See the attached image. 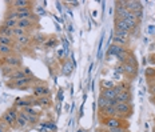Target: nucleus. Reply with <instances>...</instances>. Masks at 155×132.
<instances>
[{"label": "nucleus", "mask_w": 155, "mask_h": 132, "mask_svg": "<svg viewBox=\"0 0 155 132\" xmlns=\"http://www.w3.org/2000/svg\"><path fill=\"white\" fill-rule=\"evenodd\" d=\"M0 44H5V46H15V39L14 37H8V36H2L0 35Z\"/></svg>", "instance_id": "obj_23"}, {"label": "nucleus", "mask_w": 155, "mask_h": 132, "mask_svg": "<svg viewBox=\"0 0 155 132\" xmlns=\"http://www.w3.org/2000/svg\"><path fill=\"white\" fill-rule=\"evenodd\" d=\"M122 66H123V75H126L127 78H134L137 75V69H138L137 66H132V64L127 62L123 63Z\"/></svg>", "instance_id": "obj_9"}, {"label": "nucleus", "mask_w": 155, "mask_h": 132, "mask_svg": "<svg viewBox=\"0 0 155 132\" xmlns=\"http://www.w3.org/2000/svg\"><path fill=\"white\" fill-rule=\"evenodd\" d=\"M154 101H155V96H154Z\"/></svg>", "instance_id": "obj_40"}, {"label": "nucleus", "mask_w": 155, "mask_h": 132, "mask_svg": "<svg viewBox=\"0 0 155 132\" xmlns=\"http://www.w3.org/2000/svg\"><path fill=\"white\" fill-rule=\"evenodd\" d=\"M111 101L112 100H108V99L103 98V96H99L98 99V105H99V109H104L106 107H111Z\"/></svg>", "instance_id": "obj_21"}, {"label": "nucleus", "mask_w": 155, "mask_h": 132, "mask_svg": "<svg viewBox=\"0 0 155 132\" xmlns=\"http://www.w3.org/2000/svg\"><path fill=\"white\" fill-rule=\"evenodd\" d=\"M35 23L30 19H20V20H18V28H21V30H25V31H32V28H34Z\"/></svg>", "instance_id": "obj_11"}, {"label": "nucleus", "mask_w": 155, "mask_h": 132, "mask_svg": "<svg viewBox=\"0 0 155 132\" xmlns=\"http://www.w3.org/2000/svg\"><path fill=\"white\" fill-rule=\"evenodd\" d=\"M55 43H56V40H55V39H50V40H46V43H44V46H46L47 48H51V47H52Z\"/></svg>", "instance_id": "obj_33"}, {"label": "nucleus", "mask_w": 155, "mask_h": 132, "mask_svg": "<svg viewBox=\"0 0 155 132\" xmlns=\"http://www.w3.org/2000/svg\"><path fill=\"white\" fill-rule=\"evenodd\" d=\"M115 109H116V116L120 115V116H126L127 118L128 115L132 114V108L130 104H126V103H118L115 105Z\"/></svg>", "instance_id": "obj_6"}, {"label": "nucleus", "mask_w": 155, "mask_h": 132, "mask_svg": "<svg viewBox=\"0 0 155 132\" xmlns=\"http://www.w3.org/2000/svg\"><path fill=\"white\" fill-rule=\"evenodd\" d=\"M114 35L124 37V39H130V32H126V31H114Z\"/></svg>", "instance_id": "obj_30"}, {"label": "nucleus", "mask_w": 155, "mask_h": 132, "mask_svg": "<svg viewBox=\"0 0 155 132\" xmlns=\"http://www.w3.org/2000/svg\"><path fill=\"white\" fill-rule=\"evenodd\" d=\"M32 93H34V96L36 99L39 98H46V96L50 95V89H48V87L47 85H44V84H36V85H34L32 87Z\"/></svg>", "instance_id": "obj_5"}, {"label": "nucleus", "mask_w": 155, "mask_h": 132, "mask_svg": "<svg viewBox=\"0 0 155 132\" xmlns=\"http://www.w3.org/2000/svg\"><path fill=\"white\" fill-rule=\"evenodd\" d=\"M115 31H126V32H131L132 28L126 23L124 20H115Z\"/></svg>", "instance_id": "obj_14"}, {"label": "nucleus", "mask_w": 155, "mask_h": 132, "mask_svg": "<svg viewBox=\"0 0 155 132\" xmlns=\"http://www.w3.org/2000/svg\"><path fill=\"white\" fill-rule=\"evenodd\" d=\"M72 72V66L68 63V62H64L63 67H62V73L63 75H70Z\"/></svg>", "instance_id": "obj_27"}, {"label": "nucleus", "mask_w": 155, "mask_h": 132, "mask_svg": "<svg viewBox=\"0 0 155 132\" xmlns=\"http://www.w3.org/2000/svg\"><path fill=\"white\" fill-rule=\"evenodd\" d=\"M103 124L107 130H111V128H118V127H122V120L119 119L118 116H114V118H106L103 120Z\"/></svg>", "instance_id": "obj_8"}, {"label": "nucleus", "mask_w": 155, "mask_h": 132, "mask_svg": "<svg viewBox=\"0 0 155 132\" xmlns=\"http://www.w3.org/2000/svg\"><path fill=\"white\" fill-rule=\"evenodd\" d=\"M35 80L31 76V78H28V76H25L23 79H19V80H12L11 83H8V87H11V88H18V89H25L30 87V84L32 83H35Z\"/></svg>", "instance_id": "obj_2"}, {"label": "nucleus", "mask_w": 155, "mask_h": 132, "mask_svg": "<svg viewBox=\"0 0 155 132\" xmlns=\"http://www.w3.org/2000/svg\"><path fill=\"white\" fill-rule=\"evenodd\" d=\"M12 4H14V9H18V8L31 7L32 3L28 2V0H15V2H12Z\"/></svg>", "instance_id": "obj_20"}, {"label": "nucleus", "mask_w": 155, "mask_h": 132, "mask_svg": "<svg viewBox=\"0 0 155 132\" xmlns=\"http://www.w3.org/2000/svg\"><path fill=\"white\" fill-rule=\"evenodd\" d=\"M24 35H30V32L25 31V30H21V28H14V37H20V36H24Z\"/></svg>", "instance_id": "obj_26"}, {"label": "nucleus", "mask_w": 155, "mask_h": 132, "mask_svg": "<svg viewBox=\"0 0 155 132\" xmlns=\"http://www.w3.org/2000/svg\"><path fill=\"white\" fill-rule=\"evenodd\" d=\"M4 25L9 30H14V28L18 27V19H5Z\"/></svg>", "instance_id": "obj_24"}, {"label": "nucleus", "mask_w": 155, "mask_h": 132, "mask_svg": "<svg viewBox=\"0 0 155 132\" xmlns=\"http://www.w3.org/2000/svg\"><path fill=\"white\" fill-rule=\"evenodd\" d=\"M35 104L44 107V105H48V104H50V99H48V96H46V98H39V99H36V100H35Z\"/></svg>", "instance_id": "obj_28"}, {"label": "nucleus", "mask_w": 155, "mask_h": 132, "mask_svg": "<svg viewBox=\"0 0 155 132\" xmlns=\"http://www.w3.org/2000/svg\"><path fill=\"white\" fill-rule=\"evenodd\" d=\"M0 63L8 64V66L14 67L15 69H20V67H21V59H20V56L16 53H11V55H8V56H4Z\"/></svg>", "instance_id": "obj_3"}, {"label": "nucleus", "mask_w": 155, "mask_h": 132, "mask_svg": "<svg viewBox=\"0 0 155 132\" xmlns=\"http://www.w3.org/2000/svg\"><path fill=\"white\" fill-rule=\"evenodd\" d=\"M101 85H102V89H110V88H114V87L116 85L112 80H102V83H101Z\"/></svg>", "instance_id": "obj_25"}, {"label": "nucleus", "mask_w": 155, "mask_h": 132, "mask_svg": "<svg viewBox=\"0 0 155 132\" xmlns=\"http://www.w3.org/2000/svg\"><path fill=\"white\" fill-rule=\"evenodd\" d=\"M101 96H103V98H106V99H108V100H115V99H116V93L114 91V88L102 89Z\"/></svg>", "instance_id": "obj_18"}, {"label": "nucleus", "mask_w": 155, "mask_h": 132, "mask_svg": "<svg viewBox=\"0 0 155 132\" xmlns=\"http://www.w3.org/2000/svg\"><path fill=\"white\" fill-rule=\"evenodd\" d=\"M115 69H116V73H123V66H122V64L119 67H116Z\"/></svg>", "instance_id": "obj_37"}, {"label": "nucleus", "mask_w": 155, "mask_h": 132, "mask_svg": "<svg viewBox=\"0 0 155 132\" xmlns=\"http://www.w3.org/2000/svg\"><path fill=\"white\" fill-rule=\"evenodd\" d=\"M14 53V47L5 46V44H0V56H8V55Z\"/></svg>", "instance_id": "obj_19"}, {"label": "nucleus", "mask_w": 155, "mask_h": 132, "mask_svg": "<svg viewBox=\"0 0 155 132\" xmlns=\"http://www.w3.org/2000/svg\"><path fill=\"white\" fill-rule=\"evenodd\" d=\"M0 35L2 36H8V37H14V30H9L4 24L0 25Z\"/></svg>", "instance_id": "obj_22"}, {"label": "nucleus", "mask_w": 155, "mask_h": 132, "mask_svg": "<svg viewBox=\"0 0 155 132\" xmlns=\"http://www.w3.org/2000/svg\"><path fill=\"white\" fill-rule=\"evenodd\" d=\"M126 8L128 9V12H137V11H142L143 9V5H142L140 2H135V0H131V2H124Z\"/></svg>", "instance_id": "obj_10"}, {"label": "nucleus", "mask_w": 155, "mask_h": 132, "mask_svg": "<svg viewBox=\"0 0 155 132\" xmlns=\"http://www.w3.org/2000/svg\"><path fill=\"white\" fill-rule=\"evenodd\" d=\"M128 9L126 8L124 2H116L115 3V20H123L127 16Z\"/></svg>", "instance_id": "obj_4"}, {"label": "nucleus", "mask_w": 155, "mask_h": 132, "mask_svg": "<svg viewBox=\"0 0 155 132\" xmlns=\"http://www.w3.org/2000/svg\"><path fill=\"white\" fill-rule=\"evenodd\" d=\"M16 125H18V128H20V130H24V128H27L30 123H28V114L25 111H19V115H18V120H16Z\"/></svg>", "instance_id": "obj_7"}, {"label": "nucleus", "mask_w": 155, "mask_h": 132, "mask_svg": "<svg viewBox=\"0 0 155 132\" xmlns=\"http://www.w3.org/2000/svg\"><path fill=\"white\" fill-rule=\"evenodd\" d=\"M112 44L119 46V47H127L128 46V39H124V37H120V36L114 35V37H112Z\"/></svg>", "instance_id": "obj_16"}, {"label": "nucleus", "mask_w": 155, "mask_h": 132, "mask_svg": "<svg viewBox=\"0 0 155 132\" xmlns=\"http://www.w3.org/2000/svg\"><path fill=\"white\" fill-rule=\"evenodd\" d=\"M15 43L16 44H20V46H23V47H27V46H30V43H31V36H30V35H24V36L16 37Z\"/></svg>", "instance_id": "obj_17"}, {"label": "nucleus", "mask_w": 155, "mask_h": 132, "mask_svg": "<svg viewBox=\"0 0 155 132\" xmlns=\"http://www.w3.org/2000/svg\"><path fill=\"white\" fill-rule=\"evenodd\" d=\"M7 125H5L4 123H0V132H7Z\"/></svg>", "instance_id": "obj_36"}, {"label": "nucleus", "mask_w": 155, "mask_h": 132, "mask_svg": "<svg viewBox=\"0 0 155 132\" xmlns=\"http://www.w3.org/2000/svg\"><path fill=\"white\" fill-rule=\"evenodd\" d=\"M154 132H155V130H154Z\"/></svg>", "instance_id": "obj_41"}, {"label": "nucleus", "mask_w": 155, "mask_h": 132, "mask_svg": "<svg viewBox=\"0 0 155 132\" xmlns=\"http://www.w3.org/2000/svg\"><path fill=\"white\" fill-rule=\"evenodd\" d=\"M148 31H150V32H154V31H155L154 25H150V28H148Z\"/></svg>", "instance_id": "obj_39"}, {"label": "nucleus", "mask_w": 155, "mask_h": 132, "mask_svg": "<svg viewBox=\"0 0 155 132\" xmlns=\"http://www.w3.org/2000/svg\"><path fill=\"white\" fill-rule=\"evenodd\" d=\"M107 132H127V130L123 127H118V128H111V130H107Z\"/></svg>", "instance_id": "obj_31"}, {"label": "nucleus", "mask_w": 155, "mask_h": 132, "mask_svg": "<svg viewBox=\"0 0 155 132\" xmlns=\"http://www.w3.org/2000/svg\"><path fill=\"white\" fill-rule=\"evenodd\" d=\"M18 115H19V111L16 108H9L8 111L4 112L3 115L2 120L7 127H14L16 124V120H18Z\"/></svg>", "instance_id": "obj_1"}, {"label": "nucleus", "mask_w": 155, "mask_h": 132, "mask_svg": "<svg viewBox=\"0 0 155 132\" xmlns=\"http://www.w3.org/2000/svg\"><path fill=\"white\" fill-rule=\"evenodd\" d=\"M134 15H135V18H137L138 20H140L142 16H143V9H142V11H137V12H134Z\"/></svg>", "instance_id": "obj_34"}, {"label": "nucleus", "mask_w": 155, "mask_h": 132, "mask_svg": "<svg viewBox=\"0 0 155 132\" xmlns=\"http://www.w3.org/2000/svg\"><path fill=\"white\" fill-rule=\"evenodd\" d=\"M101 114L104 119L106 118H114V116H116V109H115V107H106L104 109L101 111Z\"/></svg>", "instance_id": "obj_15"}, {"label": "nucleus", "mask_w": 155, "mask_h": 132, "mask_svg": "<svg viewBox=\"0 0 155 132\" xmlns=\"http://www.w3.org/2000/svg\"><path fill=\"white\" fill-rule=\"evenodd\" d=\"M150 93L153 96H155V84H151L150 85Z\"/></svg>", "instance_id": "obj_38"}, {"label": "nucleus", "mask_w": 155, "mask_h": 132, "mask_svg": "<svg viewBox=\"0 0 155 132\" xmlns=\"http://www.w3.org/2000/svg\"><path fill=\"white\" fill-rule=\"evenodd\" d=\"M123 20H124L128 25H130L132 30H134V28H137V27H138V24H139V20H138V19L135 18V15L132 14V12H128L127 16H126Z\"/></svg>", "instance_id": "obj_13"}, {"label": "nucleus", "mask_w": 155, "mask_h": 132, "mask_svg": "<svg viewBox=\"0 0 155 132\" xmlns=\"http://www.w3.org/2000/svg\"><path fill=\"white\" fill-rule=\"evenodd\" d=\"M144 73H146V78L150 80V79H154L155 78V68H151V67H148L144 71Z\"/></svg>", "instance_id": "obj_29"}, {"label": "nucleus", "mask_w": 155, "mask_h": 132, "mask_svg": "<svg viewBox=\"0 0 155 132\" xmlns=\"http://www.w3.org/2000/svg\"><path fill=\"white\" fill-rule=\"evenodd\" d=\"M118 103H126V104H131V100H132V96H131V92L130 91H123L120 92L115 99Z\"/></svg>", "instance_id": "obj_12"}, {"label": "nucleus", "mask_w": 155, "mask_h": 132, "mask_svg": "<svg viewBox=\"0 0 155 132\" xmlns=\"http://www.w3.org/2000/svg\"><path fill=\"white\" fill-rule=\"evenodd\" d=\"M23 72H24V75H25V76H28V78H31V76H32V73H31L30 68H27V67H25V68H23Z\"/></svg>", "instance_id": "obj_35"}, {"label": "nucleus", "mask_w": 155, "mask_h": 132, "mask_svg": "<svg viewBox=\"0 0 155 132\" xmlns=\"http://www.w3.org/2000/svg\"><path fill=\"white\" fill-rule=\"evenodd\" d=\"M38 116H31V115H28V123L30 124H36L38 123Z\"/></svg>", "instance_id": "obj_32"}]
</instances>
